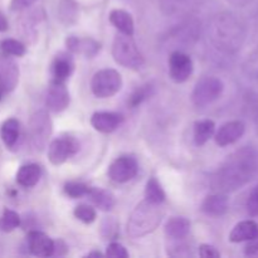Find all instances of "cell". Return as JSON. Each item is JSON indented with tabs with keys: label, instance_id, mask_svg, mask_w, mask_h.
<instances>
[{
	"label": "cell",
	"instance_id": "obj_33",
	"mask_svg": "<svg viewBox=\"0 0 258 258\" xmlns=\"http://www.w3.org/2000/svg\"><path fill=\"white\" fill-rule=\"evenodd\" d=\"M246 208L251 217L258 216V184L252 189L251 193H249L248 199H247Z\"/></svg>",
	"mask_w": 258,
	"mask_h": 258
},
{
	"label": "cell",
	"instance_id": "obj_38",
	"mask_svg": "<svg viewBox=\"0 0 258 258\" xmlns=\"http://www.w3.org/2000/svg\"><path fill=\"white\" fill-rule=\"evenodd\" d=\"M35 2H38V0H12L10 2V9L13 12H19V10L32 7Z\"/></svg>",
	"mask_w": 258,
	"mask_h": 258
},
{
	"label": "cell",
	"instance_id": "obj_40",
	"mask_svg": "<svg viewBox=\"0 0 258 258\" xmlns=\"http://www.w3.org/2000/svg\"><path fill=\"white\" fill-rule=\"evenodd\" d=\"M246 254H248V256L258 254V238L249 241V244L246 247Z\"/></svg>",
	"mask_w": 258,
	"mask_h": 258
},
{
	"label": "cell",
	"instance_id": "obj_44",
	"mask_svg": "<svg viewBox=\"0 0 258 258\" xmlns=\"http://www.w3.org/2000/svg\"><path fill=\"white\" fill-rule=\"evenodd\" d=\"M4 95H5V91H4V90H3V88H2V87H0V101H2L3 96H4Z\"/></svg>",
	"mask_w": 258,
	"mask_h": 258
},
{
	"label": "cell",
	"instance_id": "obj_3",
	"mask_svg": "<svg viewBox=\"0 0 258 258\" xmlns=\"http://www.w3.org/2000/svg\"><path fill=\"white\" fill-rule=\"evenodd\" d=\"M163 217L164 209L161 204L143 202L131 213L127 222V233L134 238L146 236L158 228Z\"/></svg>",
	"mask_w": 258,
	"mask_h": 258
},
{
	"label": "cell",
	"instance_id": "obj_7",
	"mask_svg": "<svg viewBox=\"0 0 258 258\" xmlns=\"http://www.w3.org/2000/svg\"><path fill=\"white\" fill-rule=\"evenodd\" d=\"M29 134L33 146L42 151L47 146L52 135V121L45 111H38L32 116L29 122Z\"/></svg>",
	"mask_w": 258,
	"mask_h": 258
},
{
	"label": "cell",
	"instance_id": "obj_20",
	"mask_svg": "<svg viewBox=\"0 0 258 258\" xmlns=\"http://www.w3.org/2000/svg\"><path fill=\"white\" fill-rule=\"evenodd\" d=\"M110 19L111 24L116 28L120 33L126 35H131L133 37L134 34V19L131 17L130 13L125 12L122 9H113L112 12L110 13Z\"/></svg>",
	"mask_w": 258,
	"mask_h": 258
},
{
	"label": "cell",
	"instance_id": "obj_37",
	"mask_svg": "<svg viewBox=\"0 0 258 258\" xmlns=\"http://www.w3.org/2000/svg\"><path fill=\"white\" fill-rule=\"evenodd\" d=\"M199 256L203 258H219L221 253L217 251L216 247L211 246V244H202L199 247Z\"/></svg>",
	"mask_w": 258,
	"mask_h": 258
},
{
	"label": "cell",
	"instance_id": "obj_25",
	"mask_svg": "<svg viewBox=\"0 0 258 258\" xmlns=\"http://www.w3.org/2000/svg\"><path fill=\"white\" fill-rule=\"evenodd\" d=\"M216 133V123L212 120H201L194 123V143L202 146L208 143Z\"/></svg>",
	"mask_w": 258,
	"mask_h": 258
},
{
	"label": "cell",
	"instance_id": "obj_11",
	"mask_svg": "<svg viewBox=\"0 0 258 258\" xmlns=\"http://www.w3.org/2000/svg\"><path fill=\"white\" fill-rule=\"evenodd\" d=\"M45 105H47L48 110L53 111V112H60L68 107L70 92H68L64 82L50 81L47 96H45Z\"/></svg>",
	"mask_w": 258,
	"mask_h": 258
},
{
	"label": "cell",
	"instance_id": "obj_6",
	"mask_svg": "<svg viewBox=\"0 0 258 258\" xmlns=\"http://www.w3.org/2000/svg\"><path fill=\"white\" fill-rule=\"evenodd\" d=\"M224 91V85L217 77H204L197 82L191 93V101L197 107H206L218 100Z\"/></svg>",
	"mask_w": 258,
	"mask_h": 258
},
{
	"label": "cell",
	"instance_id": "obj_4",
	"mask_svg": "<svg viewBox=\"0 0 258 258\" xmlns=\"http://www.w3.org/2000/svg\"><path fill=\"white\" fill-rule=\"evenodd\" d=\"M112 55L118 64L138 70L144 64V57L131 35L118 34L112 44Z\"/></svg>",
	"mask_w": 258,
	"mask_h": 258
},
{
	"label": "cell",
	"instance_id": "obj_31",
	"mask_svg": "<svg viewBox=\"0 0 258 258\" xmlns=\"http://www.w3.org/2000/svg\"><path fill=\"white\" fill-rule=\"evenodd\" d=\"M88 189H90V186L80 183V181H70L64 185V193L73 199L81 198V197L87 196Z\"/></svg>",
	"mask_w": 258,
	"mask_h": 258
},
{
	"label": "cell",
	"instance_id": "obj_35",
	"mask_svg": "<svg viewBox=\"0 0 258 258\" xmlns=\"http://www.w3.org/2000/svg\"><path fill=\"white\" fill-rule=\"evenodd\" d=\"M101 232H102V234L107 239H112L116 236V233H117V224H116L113 219L106 218L102 222V224H101Z\"/></svg>",
	"mask_w": 258,
	"mask_h": 258
},
{
	"label": "cell",
	"instance_id": "obj_10",
	"mask_svg": "<svg viewBox=\"0 0 258 258\" xmlns=\"http://www.w3.org/2000/svg\"><path fill=\"white\" fill-rule=\"evenodd\" d=\"M139 164L133 156H121L116 159L108 168V178L115 183H126L136 176Z\"/></svg>",
	"mask_w": 258,
	"mask_h": 258
},
{
	"label": "cell",
	"instance_id": "obj_15",
	"mask_svg": "<svg viewBox=\"0 0 258 258\" xmlns=\"http://www.w3.org/2000/svg\"><path fill=\"white\" fill-rule=\"evenodd\" d=\"M73 68H75V62L71 54L68 53H59L55 55L54 60L50 67V73H52V81L55 82H64L72 75Z\"/></svg>",
	"mask_w": 258,
	"mask_h": 258
},
{
	"label": "cell",
	"instance_id": "obj_17",
	"mask_svg": "<svg viewBox=\"0 0 258 258\" xmlns=\"http://www.w3.org/2000/svg\"><path fill=\"white\" fill-rule=\"evenodd\" d=\"M19 81V70L12 59L0 60V87L7 92H12Z\"/></svg>",
	"mask_w": 258,
	"mask_h": 258
},
{
	"label": "cell",
	"instance_id": "obj_42",
	"mask_svg": "<svg viewBox=\"0 0 258 258\" xmlns=\"http://www.w3.org/2000/svg\"><path fill=\"white\" fill-rule=\"evenodd\" d=\"M8 27H9V24H8L7 17L0 12V32H5V30H8Z\"/></svg>",
	"mask_w": 258,
	"mask_h": 258
},
{
	"label": "cell",
	"instance_id": "obj_1",
	"mask_svg": "<svg viewBox=\"0 0 258 258\" xmlns=\"http://www.w3.org/2000/svg\"><path fill=\"white\" fill-rule=\"evenodd\" d=\"M258 173V153L253 148H242L228 156L213 176L214 190L229 193L246 185Z\"/></svg>",
	"mask_w": 258,
	"mask_h": 258
},
{
	"label": "cell",
	"instance_id": "obj_29",
	"mask_svg": "<svg viewBox=\"0 0 258 258\" xmlns=\"http://www.w3.org/2000/svg\"><path fill=\"white\" fill-rule=\"evenodd\" d=\"M20 226V217L17 212L10 211V209H5L3 213L2 222H0V227L4 232H12L15 228Z\"/></svg>",
	"mask_w": 258,
	"mask_h": 258
},
{
	"label": "cell",
	"instance_id": "obj_21",
	"mask_svg": "<svg viewBox=\"0 0 258 258\" xmlns=\"http://www.w3.org/2000/svg\"><path fill=\"white\" fill-rule=\"evenodd\" d=\"M87 197L95 204V207H97L98 209L103 212L111 211L115 207V196L110 190H106V189L90 188Z\"/></svg>",
	"mask_w": 258,
	"mask_h": 258
},
{
	"label": "cell",
	"instance_id": "obj_45",
	"mask_svg": "<svg viewBox=\"0 0 258 258\" xmlns=\"http://www.w3.org/2000/svg\"><path fill=\"white\" fill-rule=\"evenodd\" d=\"M256 110H257V115H258V103H257V107H256Z\"/></svg>",
	"mask_w": 258,
	"mask_h": 258
},
{
	"label": "cell",
	"instance_id": "obj_27",
	"mask_svg": "<svg viewBox=\"0 0 258 258\" xmlns=\"http://www.w3.org/2000/svg\"><path fill=\"white\" fill-rule=\"evenodd\" d=\"M59 19L63 24L70 25L77 20L78 8L73 0H60L59 3Z\"/></svg>",
	"mask_w": 258,
	"mask_h": 258
},
{
	"label": "cell",
	"instance_id": "obj_16",
	"mask_svg": "<svg viewBox=\"0 0 258 258\" xmlns=\"http://www.w3.org/2000/svg\"><path fill=\"white\" fill-rule=\"evenodd\" d=\"M122 122V116L116 112H95L91 117V125L100 133L110 134Z\"/></svg>",
	"mask_w": 258,
	"mask_h": 258
},
{
	"label": "cell",
	"instance_id": "obj_19",
	"mask_svg": "<svg viewBox=\"0 0 258 258\" xmlns=\"http://www.w3.org/2000/svg\"><path fill=\"white\" fill-rule=\"evenodd\" d=\"M229 208V202L223 193H217L208 196L203 202L202 211L211 217H221L227 213Z\"/></svg>",
	"mask_w": 258,
	"mask_h": 258
},
{
	"label": "cell",
	"instance_id": "obj_43",
	"mask_svg": "<svg viewBox=\"0 0 258 258\" xmlns=\"http://www.w3.org/2000/svg\"><path fill=\"white\" fill-rule=\"evenodd\" d=\"M103 254L101 253V252H90V253H87V257H102Z\"/></svg>",
	"mask_w": 258,
	"mask_h": 258
},
{
	"label": "cell",
	"instance_id": "obj_5",
	"mask_svg": "<svg viewBox=\"0 0 258 258\" xmlns=\"http://www.w3.org/2000/svg\"><path fill=\"white\" fill-rule=\"evenodd\" d=\"M121 87H122V77L117 71L111 68L96 72L91 81V90L98 98L112 97L121 90Z\"/></svg>",
	"mask_w": 258,
	"mask_h": 258
},
{
	"label": "cell",
	"instance_id": "obj_28",
	"mask_svg": "<svg viewBox=\"0 0 258 258\" xmlns=\"http://www.w3.org/2000/svg\"><path fill=\"white\" fill-rule=\"evenodd\" d=\"M0 49L5 55H14V57H22L27 52L25 45L17 39H4L0 43Z\"/></svg>",
	"mask_w": 258,
	"mask_h": 258
},
{
	"label": "cell",
	"instance_id": "obj_36",
	"mask_svg": "<svg viewBox=\"0 0 258 258\" xmlns=\"http://www.w3.org/2000/svg\"><path fill=\"white\" fill-rule=\"evenodd\" d=\"M246 71L251 77L258 78V48L256 50H253L249 58L246 62Z\"/></svg>",
	"mask_w": 258,
	"mask_h": 258
},
{
	"label": "cell",
	"instance_id": "obj_8",
	"mask_svg": "<svg viewBox=\"0 0 258 258\" xmlns=\"http://www.w3.org/2000/svg\"><path fill=\"white\" fill-rule=\"evenodd\" d=\"M80 150V144L71 136H63L53 140L48 146V159L53 165L66 163L71 156Z\"/></svg>",
	"mask_w": 258,
	"mask_h": 258
},
{
	"label": "cell",
	"instance_id": "obj_32",
	"mask_svg": "<svg viewBox=\"0 0 258 258\" xmlns=\"http://www.w3.org/2000/svg\"><path fill=\"white\" fill-rule=\"evenodd\" d=\"M151 90H153V87H151L150 85L139 87L138 90L130 96V98H128V106H130V107H136V106L140 105L143 101H145L146 98L151 95Z\"/></svg>",
	"mask_w": 258,
	"mask_h": 258
},
{
	"label": "cell",
	"instance_id": "obj_41",
	"mask_svg": "<svg viewBox=\"0 0 258 258\" xmlns=\"http://www.w3.org/2000/svg\"><path fill=\"white\" fill-rule=\"evenodd\" d=\"M227 2H228L231 5H233V7L244 8L248 4H251L252 2H254V0H227Z\"/></svg>",
	"mask_w": 258,
	"mask_h": 258
},
{
	"label": "cell",
	"instance_id": "obj_13",
	"mask_svg": "<svg viewBox=\"0 0 258 258\" xmlns=\"http://www.w3.org/2000/svg\"><path fill=\"white\" fill-rule=\"evenodd\" d=\"M28 248L30 253L37 257L53 256V241L45 233L39 231H30L27 237Z\"/></svg>",
	"mask_w": 258,
	"mask_h": 258
},
{
	"label": "cell",
	"instance_id": "obj_24",
	"mask_svg": "<svg viewBox=\"0 0 258 258\" xmlns=\"http://www.w3.org/2000/svg\"><path fill=\"white\" fill-rule=\"evenodd\" d=\"M190 232V222L183 217H174L169 219L165 226L166 236L174 239H183Z\"/></svg>",
	"mask_w": 258,
	"mask_h": 258
},
{
	"label": "cell",
	"instance_id": "obj_22",
	"mask_svg": "<svg viewBox=\"0 0 258 258\" xmlns=\"http://www.w3.org/2000/svg\"><path fill=\"white\" fill-rule=\"evenodd\" d=\"M20 134V123L19 121L15 118H8L2 123L0 127V138H2L3 143L5 146L9 149L14 148L17 145L18 140H19Z\"/></svg>",
	"mask_w": 258,
	"mask_h": 258
},
{
	"label": "cell",
	"instance_id": "obj_39",
	"mask_svg": "<svg viewBox=\"0 0 258 258\" xmlns=\"http://www.w3.org/2000/svg\"><path fill=\"white\" fill-rule=\"evenodd\" d=\"M68 252V247L62 239H58V241H53V256H64Z\"/></svg>",
	"mask_w": 258,
	"mask_h": 258
},
{
	"label": "cell",
	"instance_id": "obj_14",
	"mask_svg": "<svg viewBox=\"0 0 258 258\" xmlns=\"http://www.w3.org/2000/svg\"><path fill=\"white\" fill-rule=\"evenodd\" d=\"M66 45L68 50L76 54H82L85 57H95L101 49V43L93 38H78L71 35L66 39Z\"/></svg>",
	"mask_w": 258,
	"mask_h": 258
},
{
	"label": "cell",
	"instance_id": "obj_18",
	"mask_svg": "<svg viewBox=\"0 0 258 258\" xmlns=\"http://www.w3.org/2000/svg\"><path fill=\"white\" fill-rule=\"evenodd\" d=\"M258 238V224L254 221H242L233 227L229 233V241L232 243H242Z\"/></svg>",
	"mask_w": 258,
	"mask_h": 258
},
{
	"label": "cell",
	"instance_id": "obj_34",
	"mask_svg": "<svg viewBox=\"0 0 258 258\" xmlns=\"http://www.w3.org/2000/svg\"><path fill=\"white\" fill-rule=\"evenodd\" d=\"M106 256L112 258H127L128 252L126 251L122 244L117 243V242H112V243L108 244L107 249H106Z\"/></svg>",
	"mask_w": 258,
	"mask_h": 258
},
{
	"label": "cell",
	"instance_id": "obj_30",
	"mask_svg": "<svg viewBox=\"0 0 258 258\" xmlns=\"http://www.w3.org/2000/svg\"><path fill=\"white\" fill-rule=\"evenodd\" d=\"M75 217L77 219H80L81 222L86 224H90L92 222H95L96 219V211L91 206H87V204H81V206H77L75 208Z\"/></svg>",
	"mask_w": 258,
	"mask_h": 258
},
{
	"label": "cell",
	"instance_id": "obj_9",
	"mask_svg": "<svg viewBox=\"0 0 258 258\" xmlns=\"http://www.w3.org/2000/svg\"><path fill=\"white\" fill-rule=\"evenodd\" d=\"M194 70L191 58L181 50H174L169 57V75L176 83H183L189 80Z\"/></svg>",
	"mask_w": 258,
	"mask_h": 258
},
{
	"label": "cell",
	"instance_id": "obj_2",
	"mask_svg": "<svg viewBox=\"0 0 258 258\" xmlns=\"http://www.w3.org/2000/svg\"><path fill=\"white\" fill-rule=\"evenodd\" d=\"M211 42L227 54H236L246 40V25L232 13H221L212 20Z\"/></svg>",
	"mask_w": 258,
	"mask_h": 258
},
{
	"label": "cell",
	"instance_id": "obj_12",
	"mask_svg": "<svg viewBox=\"0 0 258 258\" xmlns=\"http://www.w3.org/2000/svg\"><path fill=\"white\" fill-rule=\"evenodd\" d=\"M244 131H246V125H244L243 121H229V122H226L224 125L221 126L214 139H216L217 145L224 148V146L237 143L243 136Z\"/></svg>",
	"mask_w": 258,
	"mask_h": 258
},
{
	"label": "cell",
	"instance_id": "obj_26",
	"mask_svg": "<svg viewBox=\"0 0 258 258\" xmlns=\"http://www.w3.org/2000/svg\"><path fill=\"white\" fill-rule=\"evenodd\" d=\"M165 191H164L163 186L159 183L158 179L150 178L146 183L145 186V198L146 201L151 202V203L161 204L165 201Z\"/></svg>",
	"mask_w": 258,
	"mask_h": 258
},
{
	"label": "cell",
	"instance_id": "obj_23",
	"mask_svg": "<svg viewBox=\"0 0 258 258\" xmlns=\"http://www.w3.org/2000/svg\"><path fill=\"white\" fill-rule=\"evenodd\" d=\"M40 176H42L40 166L37 165V164H28V165H23L18 170L17 181L19 185L30 188V186H34L39 181Z\"/></svg>",
	"mask_w": 258,
	"mask_h": 258
}]
</instances>
